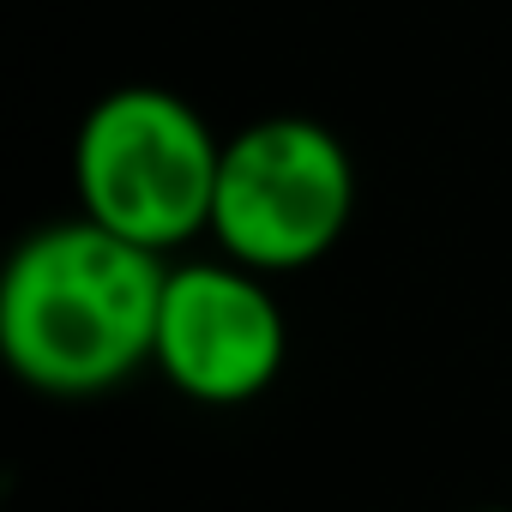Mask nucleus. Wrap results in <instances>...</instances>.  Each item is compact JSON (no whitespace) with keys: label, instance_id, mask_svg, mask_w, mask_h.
Segmentation results:
<instances>
[{"label":"nucleus","instance_id":"f257e3e1","mask_svg":"<svg viewBox=\"0 0 512 512\" xmlns=\"http://www.w3.org/2000/svg\"><path fill=\"white\" fill-rule=\"evenodd\" d=\"M163 253L85 211L25 235L0 266V362L49 398H97L157 350Z\"/></svg>","mask_w":512,"mask_h":512},{"label":"nucleus","instance_id":"f03ea898","mask_svg":"<svg viewBox=\"0 0 512 512\" xmlns=\"http://www.w3.org/2000/svg\"><path fill=\"white\" fill-rule=\"evenodd\" d=\"M223 145L205 115L163 85H121L97 97L73 139L79 211L151 253L211 229Z\"/></svg>","mask_w":512,"mask_h":512},{"label":"nucleus","instance_id":"7ed1b4c3","mask_svg":"<svg viewBox=\"0 0 512 512\" xmlns=\"http://www.w3.org/2000/svg\"><path fill=\"white\" fill-rule=\"evenodd\" d=\"M350 211L356 163L344 139L308 115H266L223 145L205 235L247 272H302L338 247Z\"/></svg>","mask_w":512,"mask_h":512},{"label":"nucleus","instance_id":"20e7f679","mask_svg":"<svg viewBox=\"0 0 512 512\" xmlns=\"http://www.w3.org/2000/svg\"><path fill=\"white\" fill-rule=\"evenodd\" d=\"M284 356H290V326L260 272L235 260L169 266L151 362L181 398L247 404L278 380Z\"/></svg>","mask_w":512,"mask_h":512},{"label":"nucleus","instance_id":"39448f33","mask_svg":"<svg viewBox=\"0 0 512 512\" xmlns=\"http://www.w3.org/2000/svg\"><path fill=\"white\" fill-rule=\"evenodd\" d=\"M476 512H512V506H476Z\"/></svg>","mask_w":512,"mask_h":512}]
</instances>
